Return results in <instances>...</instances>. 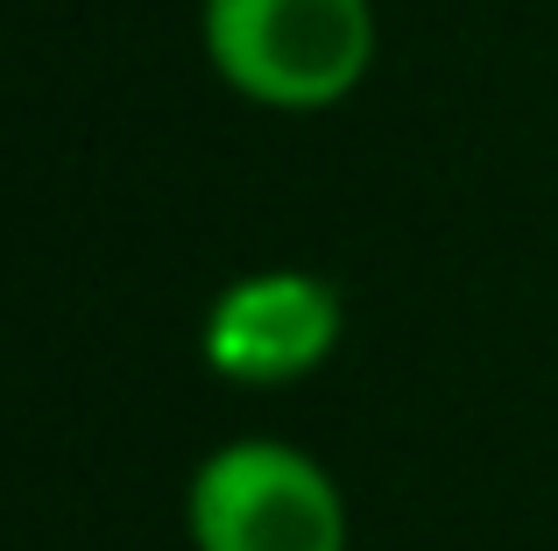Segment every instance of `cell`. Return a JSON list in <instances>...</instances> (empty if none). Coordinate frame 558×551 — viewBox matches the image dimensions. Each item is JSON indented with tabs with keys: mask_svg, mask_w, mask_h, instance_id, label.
<instances>
[{
	"mask_svg": "<svg viewBox=\"0 0 558 551\" xmlns=\"http://www.w3.org/2000/svg\"><path fill=\"white\" fill-rule=\"evenodd\" d=\"M198 50L262 113H332L368 85L375 0H198Z\"/></svg>",
	"mask_w": 558,
	"mask_h": 551,
	"instance_id": "cell-1",
	"label": "cell"
},
{
	"mask_svg": "<svg viewBox=\"0 0 558 551\" xmlns=\"http://www.w3.org/2000/svg\"><path fill=\"white\" fill-rule=\"evenodd\" d=\"M347 304L318 269H255L213 297L198 354L233 389H290L332 360Z\"/></svg>",
	"mask_w": 558,
	"mask_h": 551,
	"instance_id": "cell-3",
	"label": "cell"
},
{
	"mask_svg": "<svg viewBox=\"0 0 558 551\" xmlns=\"http://www.w3.org/2000/svg\"><path fill=\"white\" fill-rule=\"evenodd\" d=\"M184 538L191 551H347L354 516L326 460L269 431H247L191 467Z\"/></svg>",
	"mask_w": 558,
	"mask_h": 551,
	"instance_id": "cell-2",
	"label": "cell"
}]
</instances>
